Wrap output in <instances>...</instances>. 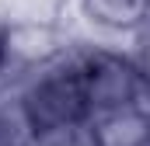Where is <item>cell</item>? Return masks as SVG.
<instances>
[{"label":"cell","mask_w":150,"mask_h":146,"mask_svg":"<svg viewBox=\"0 0 150 146\" xmlns=\"http://www.w3.org/2000/svg\"><path fill=\"white\" fill-rule=\"evenodd\" d=\"M84 49H59L35 59L28 70L14 80L21 108L28 115L35 136L91 125L87 115V91H84Z\"/></svg>","instance_id":"6da1fadb"},{"label":"cell","mask_w":150,"mask_h":146,"mask_svg":"<svg viewBox=\"0 0 150 146\" xmlns=\"http://www.w3.org/2000/svg\"><path fill=\"white\" fill-rule=\"evenodd\" d=\"M80 59H84V91L91 122L126 111H150V84L133 52L87 45Z\"/></svg>","instance_id":"7a4b0ae2"},{"label":"cell","mask_w":150,"mask_h":146,"mask_svg":"<svg viewBox=\"0 0 150 146\" xmlns=\"http://www.w3.org/2000/svg\"><path fill=\"white\" fill-rule=\"evenodd\" d=\"M84 21L108 35H140L150 25V0H77Z\"/></svg>","instance_id":"3957f363"},{"label":"cell","mask_w":150,"mask_h":146,"mask_svg":"<svg viewBox=\"0 0 150 146\" xmlns=\"http://www.w3.org/2000/svg\"><path fill=\"white\" fill-rule=\"evenodd\" d=\"M14 56H18V45H14V28L0 21V84H4L7 77H11Z\"/></svg>","instance_id":"277c9868"}]
</instances>
